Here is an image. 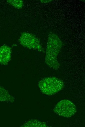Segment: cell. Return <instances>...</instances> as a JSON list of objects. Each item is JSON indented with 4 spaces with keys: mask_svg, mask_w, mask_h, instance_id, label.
<instances>
[{
    "mask_svg": "<svg viewBox=\"0 0 85 127\" xmlns=\"http://www.w3.org/2000/svg\"><path fill=\"white\" fill-rule=\"evenodd\" d=\"M38 85L43 93L51 95L62 90L64 84L61 79L54 77H50L44 78L40 81Z\"/></svg>",
    "mask_w": 85,
    "mask_h": 127,
    "instance_id": "obj_1",
    "label": "cell"
},
{
    "mask_svg": "<svg viewBox=\"0 0 85 127\" xmlns=\"http://www.w3.org/2000/svg\"><path fill=\"white\" fill-rule=\"evenodd\" d=\"M53 110L55 113L59 116L68 118L74 114L76 109L75 106L72 102L63 100L57 104Z\"/></svg>",
    "mask_w": 85,
    "mask_h": 127,
    "instance_id": "obj_2",
    "label": "cell"
},
{
    "mask_svg": "<svg viewBox=\"0 0 85 127\" xmlns=\"http://www.w3.org/2000/svg\"><path fill=\"white\" fill-rule=\"evenodd\" d=\"M21 44L25 47L30 49H41L39 41L35 38L27 33L22 34L19 39Z\"/></svg>",
    "mask_w": 85,
    "mask_h": 127,
    "instance_id": "obj_3",
    "label": "cell"
},
{
    "mask_svg": "<svg viewBox=\"0 0 85 127\" xmlns=\"http://www.w3.org/2000/svg\"><path fill=\"white\" fill-rule=\"evenodd\" d=\"M11 48L6 45H3L0 47V64L5 65L10 61L11 55Z\"/></svg>",
    "mask_w": 85,
    "mask_h": 127,
    "instance_id": "obj_4",
    "label": "cell"
},
{
    "mask_svg": "<svg viewBox=\"0 0 85 127\" xmlns=\"http://www.w3.org/2000/svg\"><path fill=\"white\" fill-rule=\"evenodd\" d=\"M13 97L9 94L7 91L0 86V101H13Z\"/></svg>",
    "mask_w": 85,
    "mask_h": 127,
    "instance_id": "obj_5",
    "label": "cell"
},
{
    "mask_svg": "<svg viewBox=\"0 0 85 127\" xmlns=\"http://www.w3.org/2000/svg\"><path fill=\"white\" fill-rule=\"evenodd\" d=\"M29 125L28 127H46L47 126L44 123H42L36 120H33L29 122Z\"/></svg>",
    "mask_w": 85,
    "mask_h": 127,
    "instance_id": "obj_6",
    "label": "cell"
}]
</instances>
